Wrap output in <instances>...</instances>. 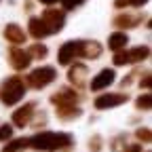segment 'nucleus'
<instances>
[{
  "mask_svg": "<svg viewBox=\"0 0 152 152\" xmlns=\"http://www.w3.org/2000/svg\"><path fill=\"white\" fill-rule=\"evenodd\" d=\"M72 144V137L68 133H38L32 140H28V146L36 150H59Z\"/></svg>",
  "mask_w": 152,
  "mask_h": 152,
  "instance_id": "f257e3e1",
  "label": "nucleus"
},
{
  "mask_svg": "<svg viewBox=\"0 0 152 152\" xmlns=\"http://www.w3.org/2000/svg\"><path fill=\"white\" fill-rule=\"evenodd\" d=\"M23 93H26V87H23V80L21 78H11L4 83V89H2V102L7 106H13L17 104L19 99L23 97Z\"/></svg>",
  "mask_w": 152,
  "mask_h": 152,
  "instance_id": "f03ea898",
  "label": "nucleus"
},
{
  "mask_svg": "<svg viewBox=\"0 0 152 152\" xmlns=\"http://www.w3.org/2000/svg\"><path fill=\"white\" fill-rule=\"evenodd\" d=\"M42 21H45V26H47V30H49V34H53V32H59L61 28H64V11H57V9H47L45 13H42Z\"/></svg>",
  "mask_w": 152,
  "mask_h": 152,
  "instance_id": "7ed1b4c3",
  "label": "nucleus"
},
{
  "mask_svg": "<svg viewBox=\"0 0 152 152\" xmlns=\"http://www.w3.org/2000/svg\"><path fill=\"white\" fill-rule=\"evenodd\" d=\"M51 80H55V70L53 68H38L30 74V85H34L36 89L49 85Z\"/></svg>",
  "mask_w": 152,
  "mask_h": 152,
  "instance_id": "20e7f679",
  "label": "nucleus"
},
{
  "mask_svg": "<svg viewBox=\"0 0 152 152\" xmlns=\"http://www.w3.org/2000/svg\"><path fill=\"white\" fill-rule=\"evenodd\" d=\"M125 102H127V95H123V93H110V95H102V97H97L95 106H97L99 110H104V108H112V106H118V104H125Z\"/></svg>",
  "mask_w": 152,
  "mask_h": 152,
  "instance_id": "39448f33",
  "label": "nucleus"
},
{
  "mask_svg": "<svg viewBox=\"0 0 152 152\" xmlns=\"http://www.w3.org/2000/svg\"><path fill=\"white\" fill-rule=\"evenodd\" d=\"M102 51V47L97 42H89V40H83V42H76V55H83V57H97Z\"/></svg>",
  "mask_w": 152,
  "mask_h": 152,
  "instance_id": "423d86ee",
  "label": "nucleus"
},
{
  "mask_svg": "<svg viewBox=\"0 0 152 152\" xmlns=\"http://www.w3.org/2000/svg\"><path fill=\"white\" fill-rule=\"evenodd\" d=\"M112 80H114V70H104V72H99V74L91 80V89H93V91H99V89L108 87Z\"/></svg>",
  "mask_w": 152,
  "mask_h": 152,
  "instance_id": "0eeeda50",
  "label": "nucleus"
},
{
  "mask_svg": "<svg viewBox=\"0 0 152 152\" xmlns=\"http://www.w3.org/2000/svg\"><path fill=\"white\" fill-rule=\"evenodd\" d=\"M32 112H34V104H26L21 110H17V112L13 114V121H15V125H17V127H26V125L30 123Z\"/></svg>",
  "mask_w": 152,
  "mask_h": 152,
  "instance_id": "6e6552de",
  "label": "nucleus"
},
{
  "mask_svg": "<svg viewBox=\"0 0 152 152\" xmlns=\"http://www.w3.org/2000/svg\"><path fill=\"white\" fill-rule=\"evenodd\" d=\"M30 34H32L34 38H45V36H49V30H47V26H45L42 19H38V17L30 19Z\"/></svg>",
  "mask_w": 152,
  "mask_h": 152,
  "instance_id": "1a4fd4ad",
  "label": "nucleus"
},
{
  "mask_svg": "<svg viewBox=\"0 0 152 152\" xmlns=\"http://www.w3.org/2000/svg\"><path fill=\"white\" fill-rule=\"evenodd\" d=\"M30 59H32V57H30L28 53H23V51H19V49L11 51V64H13L17 70H23V68L30 64Z\"/></svg>",
  "mask_w": 152,
  "mask_h": 152,
  "instance_id": "9d476101",
  "label": "nucleus"
},
{
  "mask_svg": "<svg viewBox=\"0 0 152 152\" xmlns=\"http://www.w3.org/2000/svg\"><path fill=\"white\" fill-rule=\"evenodd\" d=\"M4 36L9 38L11 42H23V40H26L23 30L19 28V26H15V23H11V26H7V28H4Z\"/></svg>",
  "mask_w": 152,
  "mask_h": 152,
  "instance_id": "9b49d317",
  "label": "nucleus"
},
{
  "mask_svg": "<svg viewBox=\"0 0 152 152\" xmlns=\"http://www.w3.org/2000/svg\"><path fill=\"white\" fill-rule=\"evenodd\" d=\"M76 57V42H66L59 51V64H70L72 59Z\"/></svg>",
  "mask_w": 152,
  "mask_h": 152,
  "instance_id": "f8f14e48",
  "label": "nucleus"
},
{
  "mask_svg": "<svg viewBox=\"0 0 152 152\" xmlns=\"http://www.w3.org/2000/svg\"><path fill=\"white\" fill-rule=\"evenodd\" d=\"M137 23H140V17H135V15H118L114 19V26H118V28H133Z\"/></svg>",
  "mask_w": 152,
  "mask_h": 152,
  "instance_id": "ddd939ff",
  "label": "nucleus"
},
{
  "mask_svg": "<svg viewBox=\"0 0 152 152\" xmlns=\"http://www.w3.org/2000/svg\"><path fill=\"white\" fill-rule=\"evenodd\" d=\"M125 45H127V36H125L123 32L112 34V36H110V40H108V47H110L112 51H118V49H123Z\"/></svg>",
  "mask_w": 152,
  "mask_h": 152,
  "instance_id": "4468645a",
  "label": "nucleus"
},
{
  "mask_svg": "<svg viewBox=\"0 0 152 152\" xmlns=\"http://www.w3.org/2000/svg\"><path fill=\"white\" fill-rule=\"evenodd\" d=\"M23 148H28V140H15V142L7 144L2 148V152H19V150H23Z\"/></svg>",
  "mask_w": 152,
  "mask_h": 152,
  "instance_id": "2eb2a0df",
  "label": "nucleus"
},
{
  "mask_svg": "<svg viewBox=\"0 0 152 152\" xmlns=\"http://www.w3.org/2000/svg\"><path fill=\"white\" fill-rule=\"evenodd\" d=\"M148 57V47L144 49H133L131 53H127V59L129 61H140V59H146Z\"/></svg>",
  "mask_w": 152,
  "mask_h": 152,
  "instance_id": "dca6fc26",
  "label": "nucleus"
},
{
  "mask_svg": "<svg viewBox=\"0 0 152 152\" xmlns=\"http://www.w3.org/2000/svg\"><path fill=\"white\" fill-rule=\"evenodd\" d=\"M87 74V68L85 66H76V68H72V72H70V80H74V83H80V78Z\"/></svg>",
  "mask_w": 152,
  "mask_h": 152,
  "instance_id": "f3484780",
  "label": "nucleus"
},
{
  "mask_svg": "<svg viewBox=\"0 0 152 152\" xmlns=\"http://www.w3.org/2000/svg\"><path fill=\"white\" fill-rule=\"evenodd\" d=\"M11 135H13V127L11 125H2V127H0V140H2V142H9Z\"/></svg>",
  "mask_w": 152,
  "mask_h": 152,
  "instance_id": "a211bd4d",
  "label": "nucleus"
},
{
  "mask_svg": "<svg viewBox=\"0 0 152 152\" xmlns=\"http://www.w3.org/2000/svg\"><path fill=\"white\" fill-rule=\"evenodd\" d=\"M32 55H36V57H45V55H47V49H45L42 45H36V47H32Z\"/></svg>",
  "mask_w": 152,
  "mask_h": 152,
  "instance_id": "6ab92c4d",
  "label": "nucleus"
},
{
  "mask_svg": "<svg viewBox=\"0 0 152 152\" xmlns=\"http://www.w3.org/2000/svg\"><path fill=\"white\" fill-rule=\"evenodd\" d=\"M80 2H83V0H61L64 9H74V7H78Z\"/></svg>",
  "mask_w": 152,
  "mask_h": 152,
  "instance_id": "aec40b11",
  "label": "nucleus"
},
{
  "mask_svg": "<svg viewBox=\"0 0 152 152\" xmlns=\"http://www.w3.org/2000/svg\"><path fill=\"white\" fill-rule=\"evenodd\" d=\"M137 106L148 110V108H150V95H144V97H140V99H137Z\"/></svg>",
  "mask_w": 152,
  "mask_h": 152,
  "instance_id": "412c9836",
  "label": "nucleus"
},
{
  "mask_svg": "<svg viewBox=\"0 0 152 152\" xmlns=\"http://www.w3.org/2000/svg\"><path fill=\"white\" fill-rule=\"evenodd\" d=\"M137 137H140L142 142H150V131H148V129H140V131H137Z\"/></svg>",
  "mask_w": 152,
  "mask_h": 152,
  "instance_id": "4be33fe9",
  "label": "nucleus"
},
{
  "mask_svg": "<svg viewBox=\"0 0 152 152\" xmlns=\"http://www.w3.org/2000/svg\"><path fill=\"white\" fill-rule=\"evenodd\" d=\"M146 2H148V0H129V4H133V7H142Z\"/></svg>",
  "mask_w": 152,
  "mask_h": 152,
  "instance_id": "5701e85b",
  "label": "nucleus"
},
{
  "mask_svg": "<svg viewBox=\"0 0 152 152\" xmlns=\"http://www.w3.org/2000/svg\"><path fill=\"white\" fill-rule=\"evenodd\" d=\"M125 152H142V148H140L137 144H133V146H129V148H127Z\"/></svg>",
  "mask_w": 152,
  "mask_h": 152,
  "instance_id": "b1692460",
  "label": "nucleus"
},
{
  "mask_svg": "<svg viewBox=\"0 0 152 152\" xmlns=\"http://www.w3.org/2000/svg\"><path fill=\"white\" fill-rule=\"evenodd\" d=\"M114 4H116V7L121 9V7H127V4H129V0H116V2H114Z\"/></svg>",
  "mask_w": 152,
  "mask_h": 152,
  "instance_id": "393cba45",
  "label": "nucleus"
},
{
  "mask_svg": "<svg viewBox=\"0 0 152 152\" xmlns=\"http://www.w3.org/2000/svg\"><path fill=\"white\" fill-rule=\"evenodd\" d=\"M40 2H45V4H53L55 0H40Z\"/></svg>",
  "mask_w": 152,
  "mask_h": 152,
  "instance_id": "a878e982",
  "label": "nucleus"
}]
</instances>
